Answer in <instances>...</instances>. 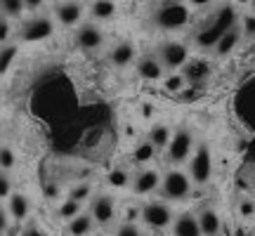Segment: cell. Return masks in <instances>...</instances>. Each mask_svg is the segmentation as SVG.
<instances>
[{
	"label": "cell",
	"instance_id": "cell-1",
	"mask_svg": "<svg viewBox=\"0 0 255 236\" xmlns=\"http://www.w3.org/2000/svg\"><path fill=\"white\" fill-rule=\"evenodd\" d=\"M234 24H237V12L227 5V7H222L218 14L213 17V21L208 24V28H206V31H201L199 36H196V43H199L201 47L218 45V40L225 36Z\"/></svg>",
	"mask_w": 255,
	"mask_h": 236
},
{
	"label": "cell",
	"instance_id": "cell-2",
	"mask_svg": "<svg viewBox=\"0 0 255 236\" xmlns=\"http://www.w3.org/2000/svg\"><path fill=\"white\" fill-rule=\"evenodd\" d=\"M154 21L158 28L163 31H177V28L187 26L189 21V7L184 2H165L156 9Z\"/></svg>",
	"mask_w": 255,
	"mask_h": 236
},
{
	"label": "cell",
	"instance_id": "cell-3",
	"mask_svg": "<svg viewBox=\"0 0 255 236\" xmlns=\"http://www.w3.org/2000/svg\"><path fill=\"white\" fill-rule=\"evenodd\" d=\"M191 175L182 173V170H170L165 173L163 182H161V194L168 201H184L191 194Z\"/></svg>",
	"mask_w": 255,
	"mask_h": 236
},
{
	"label": "cell",
	"instance_id": "cell-4",
	"mask_svg": "<svg viewBox=\"0 0 255 236\" xmlns=\"http://www.w3.org/2000/svg\"><path fill=\"white\" fill-rule=\"evenodd\" d=\"M189 175L196 184H206L213 175V154L208 144H199L189 161Z\"/></svg>",
	"mask_w": 255,
	"mask_h": 236
},
{
	"label": "cell",
	"instance_id": "cell-5",
	"mask_svg": "<svg viewBox=\"0 0 255 236\" xmlns=\"http://www.w3.org/2000/svg\"><path fill=\"white\" fill-rule=\"evenodd\" d=\"M191 149H194V137H191V132L187 127H177L173 135V142L168 146V161L175 165L189 161Z\"/></svg>",
	"mask_w": 255,
	"mask_h": 236
},
{
	"label": "cell",
	"instance_id": "cell-6",
	"mask_svg": "<svg viewBox=\"0 0 255 236\" xmlns=\"http://www.w3.org/2000/svg\"><path fill=\"white\" fill-rule=\"evenodd\" d=\"M158 59L165 69H180V66H187V62H189V50L184 43L165 40L158 45Z\"/></svg>",
	"mask_w": 255,
	"mask_h": 236
},
{
	"label": "cell",
	"instance_id": "cell-7",
	"mask_svg": "<svg viewBox=\"0 0 255 236\" xmlns=\"http://www.w3.org/2000/svg\"><path fill=\"white\" fill-rule=\"evenodd\" d=\"M142 220H144L149 227H154V229H165V227H170V225L175 222L173 210L168 208L165 203H161V201H154V203L142 206Z\"/></svg>",
	"mask_w": 255,
	"mask_h": 236
},
{
	"label": "cell",
	"instance_id": "cell-8",
	"mask_svg": "<svg viewBox=\"0 0 255 236\" xmlns=\"http://www.w3.org/2000/svg\"><path fill=\"white\" fill-rule=\"evenodd\" d=\"M161 175L151 170V168H142L139 173L132 177V191L139 194V196H146V194H151V191L161 189Z\"/></svg>",
	"mask_w": 255,
	"mask_h": 236
},
{
	"label": "cell",
	"instance_id": "cell-9",
	"mask_svg": "<svg viewBox=\"0 0 255 236\" xmlns=\"http://www.w3.org/2000/svg\"><path fill=\"white\" fill-rule=\"evenodd\" d=\"M55 17L62 26H76L83 17V5L76 2V0H64V2H57L55 7Z\"/></svg>",
	"mask_w": 255,
	"mask_h": 236
},
{
	"label": "cell",
	"instance_id": "cell-10",
	"mask_svg": "<svg viewBox=\"0 0 255 236\" xmlns=\"http://www.w3.org/2000/svg\"><path fill=\"white\" fill-rule=\"evenodd\" d=\"M76 43H78V47H83V50H97V47H102V43H104V33H102V28L97 26V24H83L81 28H78V33H76Z\"/></svg>",
	"mask_w": 255,
	"mask_h": 236
},
{
	"label": "cell",
	"instance_id": "cell-11",
	"mask_svg": "<svg viewBox=\"0 0 255 236\" xmlns=\"http://www.w3.org/2000/svg\"><path fill=\"white\" fill-rule=\"evenodd\" d=\"M90 213H92V218H95V222H97V225H109L111 220H114V215H116L114 199H111V196H107V194L95 196Z\"/></svg>",
	"mask_w": 255,
	"mask_h": 236
},
{
	"label": "cell",
	"instance_id": "cell-12",
	"mask_svg": "<svg viewBox=\"0 0 255 236\" xmlns=\"http://www.w3.org/2000/svg\"><path fill=\"white\" fill-rule=\"evenodd\" d=\"M52 33V21L45 17H33L21 26V38L24 40H43Z\"/></svg>",
	"mask_w": 255,
	"mask_h": 236
},
{
	"label": "cell",
	"instance_id": "cell-13",
	"mask_svg": "<svg viewBox=\"0 0 255 236\" xmlns=\"http://www.w3.org/2000/svg\"><path fill=\"white\" fill-rule=\"evenodd\" d=\"M173 236H203L199 215H191V213L177 215V220L173 222Z\"/></svg>",
	"mask_w": 255,
	"mask_h": 236
},
{
	"label": "cell",
	"instance_id": "cell-14",
	"mask_svg": "<svg viewBox=\"0 0 255 236\" xmlns=\"http://www.w3.org/2000/svg\"><path fill=\"white\" fill-rule=\"evenodd\" d=\"M163 64L158 57H144V59H139L137 62V73L144 78V81H158V78H163Z\"/></svg>",
	"mask_w": 255,
	"mask_h": 236
},
{
	"label": "cell",
	"instance_id": "cell-15",
	"mask_svg": "<svg viewBox=\"0 0 255 236\" xmlns=\"http://www.w3.org/2000/svg\"><path fill=\"white\" fill-rule=\"evenodd\" d=\"M241 33H244V28L239 26V24H234V26L229 28L225 36L218 40V45H215V55L218 57H227L234 52V47L239 45V38H241Z\"/></svg>",
	"mask_w": 255,
	"mask_h": 236
},
{
	"label": "cell",
	"instance_id": "cell-16",
	"mask_svg": "<svg viewBox=\"0 0 255 236\" xmlns=\"http://www.w3.org/2000/svg\"><path fill=\"white\" fill-rule=\"evenodd\" d=\"M95 227V218H92V213H81V215H76L73 220H69V236H88Z\"/></svg>",
	"mask_w": 255,
	"mask_h": 236
},
{
	"label": "cell",
	"instance_id": "cell-17",
	"mask_svg": "<svg viewBox=\"0 0 255 236\" xmlns=\"http://www.w3.org/2000/svg\"><path fill=\"white\" fill-rule=\"evenodd\" d=\"M199 225H201L203 236H218L220 229H222L218 213H215L213 208H203V210H201V213H199Z\"/></svg>",
	"mask_w": 255,
	"mask_h": 236
},
{
	"label": "cell",
	"instance_id": "cell-18",
	"mask_svg": "<svg viewBox=\"0 0 255 236\" xmlns=\"http://www.w3.org/2000/svg\"><path fill=\"white\" fill-rule=\"evenodd\" d=\"M208 76H210V64H206V62L194 59V62H187V66H184V78H187V83L199 85V83H203Z\"/></svg>",
	"mask_w": 255,
	"mask_h": 236
},
{
	"label": "cell",
	"instance_id": "cell-19",
	"mask_svg": "<svg viewBox=\"0 0 255 236\" xmlns=\"http://www.w3.org/2000/svg\"><path fill=\"white\" fill-rule=\"evenodd\" d=\"M28 208H31V206H28V199L24 194H17V191H14V194L7 199V213L12 215L14 222H21V220L26 218Z\"/></svg>",
	"mask_w": 255,
	"mask_h": 236
},
{
	"label": "cell",
	"instance_id": "cell-20",
	"mask_svg": "<svg viewBox=\"0 0 255 236\" xmlns=\"http://www.w3.org/2000/svg\"><path fill=\"white\" fill-rule=\"evenodd\" d=\"M132 59H135V45L130 40H123L111 50V62L116 66H128V64H132Z\"/></svg>",
	"mask_w": 255,
	"mask_h": 236
},
{
	"label": "cell",
	"instance_id": "cell-21",
	"mask_svg": "<svg viewBox=\"0 0 255 236\" xmlns=\"http://www.w3.org/2000/svg\"><path fill=\"white\" fill-rule=\"evenodd\" d=\"M173 135L175 132H170L168 125H154L151 132H149V142H151L156 149H165V146H170V142H173Z\"/></svg>",
	"mask_w": 255,
	"mask_h": 236
},
{
	"label": "cell",
	"instance_id": "cell-22",
	"mask_svg": "<svg viewBox=\"0 0 255 236\" xmlns=\"http://www.w3.org/2000/svg\"><path fill=\"white\" fill-rule=\"evenodd\" d=\"M90 12L95 19H111L116 14V5H114V0H95Z\"/></svg>",
	"mask_w": 255,
	"mask_h": 236
},
{
	"label": "cell",
	"instance_id": "cell-23",
	"mask_svg": "<svg viewBox=\"0 0 255 236\" xmlns=\"http://www.w3.org/2000/svg\"><path fill=\"white\" fill-rule=\"evenodd\" d=\"M0 7H2V17L17 19L26 9V2L24 0H0Z\"/></svg>",
	"mask_w": 255,
	"mask_h": 236
},
{
	"label": "cell",
	"instance_id": "cell-24",
	"mask_svg": "<svg viewBox=\"0 0 255 236\" xmlns=\"http://www.w3.org/2000/svg\"><path fill=\"white\" fill-rule=\"evenodd\" d=\"M156 154V146L146 139V142H142V144L135 149V154H132V158H135L137 163H146V161H151Z\"/></svg>",
	"mask_w": 255,
	"mask_h": 236
},
{
	"label": "cell",
	"instance_id": "cell-25",
	"mask_svg": "<svg viewBox=\"0 0 255 236\" xmlns=\"http://www.w3.org/2000/svg\"><path fill=\"white\" fill-rule=\"evenodd\" d=\"M81 206L83 203H78V201H73V199H66L59 206V218L64 220H73L76 215H81Z\"/></svg>",
	"mask_w": 255,
	"mask_h": 236
},
{
	"label": "cell",
	"instance_id": "cell-26",
	"mask_svg": "<svg viewBox=\"0 0 255 236\" xmlns=\"http://www.w3.org/2000/svg\"><path fill=\"white\" fill-rule=\"evenodd\" d=\"M184 83H187L184 73H173V76H168V78H165V90L168 92H182Z\"/></svg>",
	"mask_w": 255,
	"mask_h": 236
},
{
	"label": "cell",
	"instance_id": "cell-27",
	"mask_svg": "<svg viewBox=\"0 0 255 236\" xmlns=\"http://www.w3.org/2000/svg\"><path fill=\"white\" fill-rule=\"evenodd\" d=\"M107 180H109L111 187L123 189V187H128V180H130V177H128V173L123 170V168H116V170H111V173H109V177H107Z\"/></svg>",
	"mask_w": 255,
	"mask_h": 236
},
{
	"label": "cell",
	"instance_id": "cell-28",
	"mask_svg": "<svg viewBox=\"0 0 255 236\" xmlns=\"http://www.w3.org/2000/svg\"><path fill=\"white\" fill-rule=\"evenodd\" d=\"M90 194H92V187H90V184H78V187H73V189H71L69 199H73V201H78V203H83L85 199H90Z\"/></svg>",
	"mask_w": 255,
	"mask_h": 236
},
{
	"label": "cell",
	"instance_id": "cell-29",
	"mask_svg": "<svg viewBox=\"0 0 255 236\" xmlns=\"http://www.w3.org/2000/svg\"><path fill=\"white\" fill-rule=\"evenodd\" d=\"M0 161H2V170L7 173L9 168H14V163H17V154H14L9 146H2V151H0Z\"/></svg>",
	"mask_w": 255,
	"mask_h": 236
},
{
	"label": "cell",
	"instance_id": "cell-30",
	"mask_svg": "<svg viewBox=\"0 0 255 236\" xmlns=\"http://www.w3.org/2000/svg\"><path fill=\"white\" fill-rule=\"evenodd\" d=\"M241 28H244V36L246 38H255V14H246Z\"/></svg>",
	"mask_w": 255,
	"mask_h": 236
},
{
	"label": "cell",
	"instance_id": "cell-31",
	"mask_svg": "<svg viewBox=\"0 0 255 236\" xmlns=\"http://www.w3.org/2000/svg\"><path fill=\"white\" fill-rule=\"evenodd\" d=\"M116 236H142V232H139L132 222H123L119 227V232H116Z\"/></svg>",
	"mask_w": 255,
	"mask_h": 236
},
{
	"label": "cell",
	"instance_id": "cell-32",
	"mask_svg": "<svg viewBox=\"0 0 255 236\" xmlns=\"http://www.w3.org/2000/svg\"><path fill=\"white\" fill-rule=\"evenodd\" d=\"M0 194H2V199H9L14 191H9V177L7 173H2V177H0Z\"/></svg>",
	"mask_w": 255,
	"mask_h": 236
},
{
	"label": "cell",
	"instance_id": "cell-33",
	"mask_svg": "<svg viewBox=\"0 0 255 236\" xmlns=\"http://www.w3.org/2000/svg\"><path fill=\"white\" fill-rule=\"evenodd\" d=\"M239 213H241L244 218H251V215L255 213L253 203H251V201H241V203H239Z\"/></svg>",
	"mask_w": 255,
	"mask_h": 236
},
{
	"label": "cell",
	"instance_id": "cell-34",
	"mask_svg": "<svg viewBox=\"0 0 255 236\" xmlns=\"http://www.w3.org/2000/svg\"><path fill=\"white\" fill-rule=\"evenodd\" d=\"M137 218H142V208H128L126 210V222H135Z\"/></svg>",
	"mask_w": 255,
	"mask_h": 236
},
{
	"label": "cell",
	"instance_id": "cell-35",
	"mask_svg": "<svg viewBox=\"0 0 255 236\" xmlns=\"http://www.w3.org/2000/svg\"><path fill=\"white\" fill-rule=\"evenodd\" d=\"M9 36V24H7V17H2V24H0V38H2V43L7 40Z\"/></svg>",
	"mask_w": 255,
	"mask_h": 236
},
{
	"label": "cell",
	"instance_id": "cell-36",
	"mask_svg": "<svg viewBox=\"0 0 255 236\" xmlns=\"http://www.w3.org/2000/svg\"><path fill=\"white\" fill-rule=\"evenodd\" d=\"M14 52V47H7L5 50V57H2V69H7V64H9V55Z\"/></svg>",
	"mask_w": 255,
	"mask_h": 236
},
{
	"label": "cell",
	"instance_id": "cell-37",
	"mask_svg": "<svg viewBox=\"0 0 255 236\" xmlns=\"http://www.w3.org/2000/svg\"><path fill=\"white\" fill-rule=\"evenodd\" d=\"M24 2H26V7H40V5H43V2H45V0H24Z\"/></svg>",
	"mask_w": 255,
	"mask_h": 236
},
{
	"label": "cell",
	"instance_id": "cell-38",
	"mask_svg": "<svg viewBox=\"0 0 255 236\" xmlns=\"http://www.w3.org/2000/svg\"><path fill=\"white\" fill-rule=\"evenodd\" d=\"M57 194H59V189H57V187H52V184H47V187H45V196H57Z\"/></svg>",
	"mask_w": 255,
	"mask_h": 236
},
{
	"label": "cell",
	"instance_id": "cell-39",
	"mask_svg": "<svg viewBox=\"0 0 255 236\" xmlns=\"http://www.w3.org/2000/svg\"><path fill=\"white\" fill-rule=\"evenodd\" d=\"M151 114H154V109H151V107H149V104H144V107H142V116H151Z\"/></svg>",
	"mask_w": 255,
	"mask_h": 236
},
{
	"label": "cell",
	"instance_id": "cell-40",
	"mask_svg": "<svg viewBox=\"0 0 255 236\" xmlns=\"http://www.w3.org/2000/svg\"><path fill=\"white\" fill-rule=\"evenodd\" d=\"M191 5H196V7H203V5H208L210 0H189Z\"/></svg>",
	"mask_w": 255,
	"mask_h": 236
},
{
	"label": "cell",
	"instance_id": "cell-41",
	"mask_svg": "<svg viewBox=\"0 0 255 236\" xmlns=\"http://www.w3.org/2000/svg\"><path fill=\"white\" fill-rule=\"evenodd\" d=\"M59 2H64V0H59Z\"/></svg>",
	"mask_w": 255,
	"mask_h": 236
},
{
	"label": "cell",
	"instance_id": "cell-42",
	"mask_svg": "<svg viewBox=\"0 0 255 236\" xmlns=\"http://www.w3.org/2000/svg\"><path fill=\"white\" fill-rule=\"evenodd\" d=\"M253 236H255V232H253Z\"/></svg>",
	"mask_w": 255,
	"mask_h": 236
}]
</instances>
